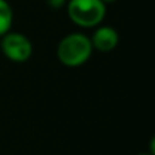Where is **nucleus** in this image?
I'll return each mask as SVG.
<instances>
[{"instance_id":"f257e3e1","label":"nucleus","mask_w":155,"mask_h":155,"mask_svg":"<svg viewBox=\"0 0 155 155\" xmlns=\"http://www.w3.org/2000/svg\"><path fill=\"white\" fill-rule=\"evenodd\" d=\"M94 49L90 37L83 33H71L61 38L57 45V59L63 65L76 68L90 60Z\"/></svg>"},{"instance_id":"f03ea898","label":"nucleus","mask_w":155,"mask_h":155,"mask_svg":"<svg viewBox=\"0 0 155 155\" xmlns=\"http://www.w3.org/2000/svg\"><path fill=\"white\" fill-rule=\"evenodd\" d=\"M65 5L71 22L82 29L99 26L106 15V4L102 0H68Z\"/></svg>"},{"instance_id":"7ed1b4c3","label":"nucleus","mask_w":155,"mask_h":155,"mask_svg":"<svg viewBox=\"0 0 155 155\" xmlns=\"http://www.w3.org/2000/svg\"><path fill=\"white\" fill-rule=\"evenodd\" d=\"M0 49L12 63H25L33 54L31 41L22 33L11 30L0 37Z\"/></svg>"},{"instance_id":"20e7f679","label":"nucleus","mask_w":155,"mask_h":155,"mask_svg":"<svg viewBox=\"0 0 155 155\" xmlns=\"http://www.w3.org/2000/svg\"><path fill=\"white\" fill-rule=\"evenodd\" d=\"M93 49L98 52H112L116 46L118 45L120 41V35H118L117 30L112 26H105V25H99L95 27L93 35L90 37Z\"/></svg>"},{"instance_id":"39448f33","label":"nucleus","mask_w":155,"mask_h":155,"mask_svg":"<svg viewBox=\"0 0 155 155\" xmlns=\"http://www.w3.org/2000/svg\"><path fill=\"white\" fill-rule=\"evenodd\" d=\"M14 23V10L7 0H0V37L8 33Z\"/></svg>"},{"instance_id":"423d86ee","label":"nucleus","mask_w":155,"mask_h":155,"mask_svg":"<svg viewBox=\"0 0 155 155\" xmlns=\"http://www.w3.org/2000/svg\"><path fill=\"white\" fill-rule=\"evenodd\" d=\"M67 2L68 0H45L46 5L49 8H52V10H60V8H63L67 4Z\"/></svg>"},{"instance_id":"0eeeda50","label":"nucleus","mask_w":155,"mask_h":155,"mask_svg":"<svg viewBox=\"0 0 155 155\" xmlns=\"http://www.w3.org/2000/svg\"><path fill=\"white\" fill-rule=\"evenodd\" d=\"M102 2H104L105 4H109V3H113V2H116V0H102Z\"/></svg>"},{"instance_id":"6e6552de","label":"nucleus","mask_w":155,"mask_h":155,"mask_svg":"<svg viewBox=\"0 0 155 155\" xmlns=\"http://www.w3.org/2000/svg\"><path fill=\"white\" fill-rule=\"evenodd\" d=\"M139 155H153V154H150V153H142V154H139Z\"/></svg>"}]
</instances>
